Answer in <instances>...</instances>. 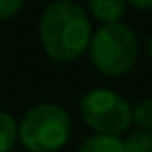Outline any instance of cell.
Here are the masks:
<instances>
[{
	"label": "cell",
	"mask_w": 152,
	"mask_h": 152,
	"mask_svg": "<svg viewBox=\"0 0 152 152\" xmlns=\"http://www.w3.org/2000/svg\"><path fill=\"white\" fill-rule=\"evenodd\" d=\"M19 142V121L7 113L0 110V152H11Z\"/></svg>",
	"instance_id": "obj_7"
},
{
	"label": "cell",
	"mask_w": 152,
	"mask_h": 152,
	"mask_svg": "<svg viewBox=\"0 0 152 152\" xmlns=\"http://www.w3.org/2000/svg\"><path fill=\"white\" fill-rule=\"evenodd\" d=\"M40 42L54 63H73L83 56L92 42L86 9L73 0H52L40 19Z\"/></svg>",
	"instance_id": "obj_1"
},
{
	"label": "cell",
	"mask_w": 152,
	"mask_h": 152,
	"mask_svg": "<svg viewBox=\"0 0 152 152\" xmlns=\"http://www.w3.org/2000/svg\"><path fill=\"white\" fill-rule=\"evenodd\" d=\"M23 4H25V0H0V21H7V19H13L15 15H19Z\"/></svg>",
	"instance_id": "obj_10"
},
{
	"label": "cell",
	"mask_w": 152,
	"mask_h": 152,
	"mask_svg": "<svg viewBox=\"0 0 152 152\" xmlns=\"http://www.w3.org/2000/svg\"><path fill=\"white\" fill-rule=\"evenodd\" d=\"M90 61L94 69L108 77H119L131 71L137 63L140 44L135 31L125 23H106L92 34Z\"/></svg>",
	"instance_id": "obj_2"
},
{
	"label": "cell",
	"mask_w": 152,
	"mask_h": 152,
	"mask_svg": "<svg viewBox=\"0 0 152 152\" xmlns=\"http://www.w3.org/2000/svg\"><path fill=\"white\" fill-rule=\"evenodd\" d=\"M148 54H150V58H152V36H150V40H148Z\"/></svg>",
	"instance_id": "obj_12"
},
{
	"label": "cell",
	"mask_w": 152,
	"mask_h": 152,
	"mask_svg": "<svg viewBox=\"0 0 152 152\" xmlns=\"http://www.w3.org/2000/svg\"><path fill=\"white\" fill-rule=\"evenodd\" d=\"M125 7L127 0H86V11L102 25L119 23L125 15Z\"/></svg>",
	"instance_id": "obj_5"
},
{
	"label": "cell",
	"mask_w": 152,
	"mask_h": 152,
	"mask_svg": "<svg viewBox=\"0 0 152 152\" xmlns=\"http://www.w3.org/2000/svg\"><path fill=\"white\" fill-rule=\"evenodd\" d=\"M131 121L137 125V129L152 131V98H146L133 106Z\"/></svg>",
	"instance_id": "obj_9"
},
{
	"label": "cell",
	"mask_w": 152,
	"mask_h": 152,
	"mask_svg": "<svg viewBox=\"0 0 152 152\" xmlns=\"http://www.w3.org/2000/svg\"><path fill=\"white\" fill-rule=\"evenodd\" d=\"M71 135L69 113L52 102L31 106L19 121V142L29 152H56Z\"/></svg>",
	"instance_id": "obj_3"
},
{
	"label": "cell",
	"mask_w": 152,
	"mask_h": 152,
	"mask_svg": "<svg viewBox=\"0 0 152 152\" xmlns=\"http://www.w3.org/2000/svg\"><path fill=\"white\" fill-rule=\"evenodd\" d=\"M81 119L94 133L104 135H121L129 129L133 106L115 90L96 88L90 90L79 102Z\"/></svg>",
	"instance_id": "obj_4"
},
{
	"label": "cell",
	"mask_w": 152,
	"mask_h": 152,
	"mask_svg": "<svg viewBox=\"0 0 152 152\" xmlns=\"http://www.w3.org/2000/svg\"><path fill=\"white\" fill-rule=\"evenodd\" d=\"M127 4L140 11H150L152 9V0H127Z\"/></svg>",
	"instance_id": "obj_11"
},
{
	"label": "cell",
	"mask_w": 152,
	"mask_h": 152,
	"mask_svg": "<svg viewBox=\"0 0 152 152\" xmlns=\"http://www.w3.org/2000/svg\"><path fill=\"white\" fill-rule=\"evenodd\" d=\"M77 152H125V150H123V140L119 135L94 133L81 142Z\"/></svg>",
	"instance_id": "obj_6"
},
{
	"label": "cell",
	"mask_w": 152,
	"mask_h": 152,
	"mask_svg": "<svg viewBox=\"0 0 152 152\" xmlns=\"http://www.w3.org/2000/svg\"><path fill=\"white\" fill-rule=\"evenodd\" d=\"M125 152H152V131L135 129L123 140Z\"/></svg>",
	"instance_id": "obj_8"
}]
</instances>
